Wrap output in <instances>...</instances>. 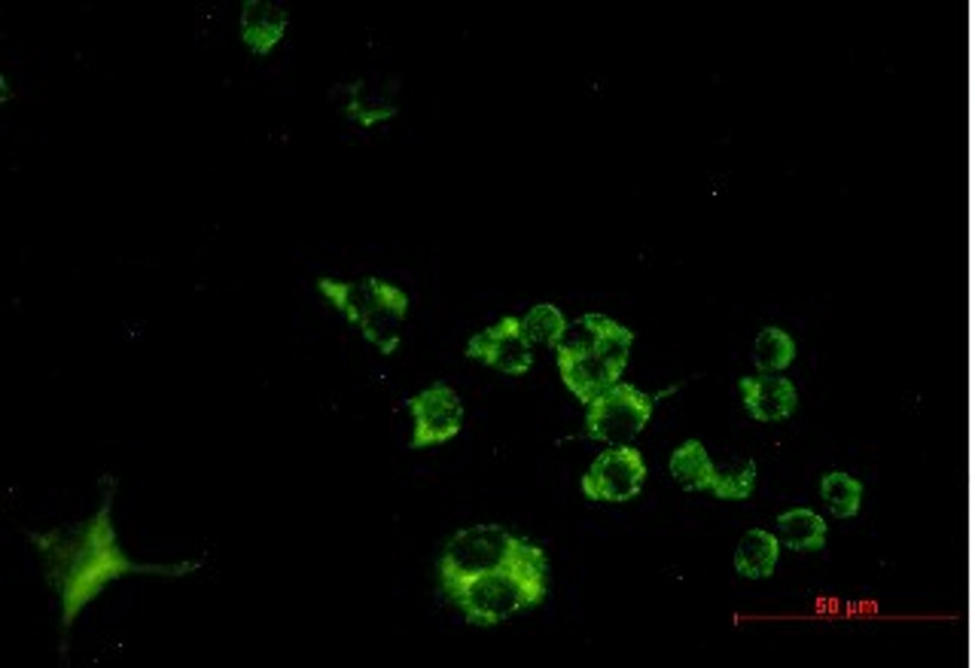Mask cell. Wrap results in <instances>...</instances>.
<instances>
[{
    "label": "cell",
    "mask_w": 975,
    "mask_h": 668,
    "mask_svg": "<svg viewBox=\"0 0 975 668\" xmlns=\"http://www.w3.org/2000/svg\"><path fill=\"white\" fill-rule=\"evenodd\" d=\"M104 495L98 510L83 522L59 525L52 532H24L34 544L43 568V580L52 593L59 595L61 605V662H68V641H71L73 623L80 619L85 607L107 589L113 580L132 577V574H150L165 580H181L186 574L202 568V558L195 562H174V565H146L134 562L122 549L116 528H113V501H116V480L104 476Z\"/></svg>",
    "instance_id": "6da1fadb"
},
{
    "label": "cell",
    "mask_w": 975,
    "mask_h": 668,
    "mask_svg": "<svg viewBox=\"0 0 975 668\" xmlns=\"http://www.w3.org/2000/svg\"><path fill=\"white\" fill-rule=\"evenodd\" d=\"M548 593L546 553L531 541L519 546V553L497 568L445 589V598L458 607L470 626H497L503 619L522 610L543 605Z\"/></svg>",
    "instance_id": "7a4b0ae2"
},
{
    "label": "cell",
    "mask_w": 975,
    "mask_h": 668,
    "mask_svg": "<svg viewBox=\"0 0 975 668\" xmlns=\"http://www.w3.org/2000/svg\"><path fill=\"white\" fill-rule=\"evenodd\" d=\"M576 327L585 336L564 339L561 346H555V358H558V372L567 391L583 407H588L609 384L622 382V372L632 358L634 333L597 311L583 315Z\"/></svg>",
    "instance_id": "3957f363"
},
{
    "label": "cell",
    "mask_w": 975,
    "mask_h": 668,
    "mask_svg": "<svg viewBox=\"0 0 975 668\" xmlns=\"http://www.w3.org/2000/svg\"><path fill=\"white\" fill-rule=\"evenodd\" d=\"M522 544L524 537H515L503 525H473V528L458 532L445 544L442 556H439V586H442V593L451 589V586H458V583L470 580V577H479L485 571L497 568L503 562H510Z\"/></svg>",
    "instance_id": "277c9868"
},
{
    "label": "cell",
    "mask_w": 975,
    "mask_h": 668,
    "mask_svg": "<svg viewBox=\"0 0 975 668\" xmlns=\"http://www.w3.org/2000/svg\"><path fill=\"white\" fill-rule=\"evenodd\" d=\"M658 397H649L644 391H637L634 384L616 382L609 384L607 391L588 403V412H585V433L597 440V443L609 445H628L644 431L649 419H653V409H656Z\"/></svg>",
    "instance_id": "5b68a950"
},
{
    "label": "cell",
    "mask_w": 975,
    "mask_h": 668,
    "mask_svg": "<svg viewBox=\"0 0 975 668\" xmlns=\"http://www.w3.org/2000/svg\"><path fill=\"white\" fill-rule=\"evenodd\" d=\"M646 483V461L634 445H609L583 476V495L595 504H625L640 495Z\"/></svg>",
    "instance_id": "8992f818"
},
{
    "label": "cell",
    "mask_w": 975,
    "mask_h": 668,
    "mask_svg": "<svg viewBox=\"0 0 975 668\" xmlns=\"http://www.w3.org/2000/svg\"><path fill=\"white\" fill-rule=\"evenodd\" d=\"M406 409L414 421V433L409 440L412 449L449 443L463 428V403L451 384H430L421 394L409 397Z\"/></svg>",
    "instance_id": "52a82bcc"
},
{
    "label": "cell",
    "mask_w": 975,
    "mask_h": 668,
    "mask_svg": "<svg viewBox=\"0 0 975 668\" xmlns=\"http://www.w3.org/2000/svg\"><path fill=\"white\" fill-rule=\"evenodd\" d=\"M531 339L524 336L522 318H500L494 327L475 333L466 342V358L475 363H485L491 370L506 372V376H524L534 367V351Z\"/></svg>",
    "instance_id": "ba28073f"
},
{
    "label": "cell",
    "mask_w": 975,
    "mask_h": 668,
    "mask_svg": "<svg viewBox=\"0 0 975 668\" xmlns=\"http://www.w3.org/2000/svg\"><path fill=\"white\" fill-rule=\"evenodd\" d=\"M741 400L743 409L756 421H783L790 419L796 407H799L796 384L790 379H783V376H774V372L741 379Z\"/></svg>",
    "instance_id": "9c48e42d"
},
{
    "label": "cell",
    "mask_w": 975,
    "mask_h": 668,
    "mask_svg": "<svg viewBox=\"0 0 975 668\" xmlns=\"http://www.w3.org/2000/svg\"><path fill=\"white\" fill-rule=\"evenodd\" d=\"M290 25V13L268 0H244L242 3V40L254 55H268L278 47Z\"/></svg>",
    "instance_id": "30bf717a"
},
{
    "label": "cell",
    "mask_w": 975,
    "mask_h": 668,
    "mask_svg": "<svg viewBox=\"0 0 975 668\" xmlns=\"http://www.w3.org/2000/svg\"><path fill=\"white\" fill-rule=\"evenodd\" d=\"M780 541L778 534L753 528L741 537V544L735 549V571L747 577V580H766L778 568Z\"/></svg>",
    "instance_id": "8fae6325"
},
{
    "label": "cell",
    "mask_w": 975,
    "mask_h": 668,
    "mask_svg": "<svg viewBox=\"0 0 975 668\" xmlns=\"http://www.w3.org/2000/svg\"><path fill=\"white\" fill-rule=\"evenodd\" d=\"M778 541L790 553H820L827 546V522L814 510H787L778 516Z\"/></svg>",
    "instance_id": "7c38bea8"
},
{
    "label": "cell",
    "mask_w": 975,
    "mask_h": 668,
    "mask_svg": "<svg viewBox=\"0 0 975 668\" xmlns=\"http://www.w3.org/2000/svg\"><path fill=\"white\" fill-rule=\"evenodd\" d=\"M670 476L686 489V492H714L717 483V467L707 455V449L698 440H686L674 449L670 455Z\"/></svg>",
    "instance_id": "4fadbf2b"
},
{
    "label": "cell",
    "mask_w": 975,
    "mask_h": 668,
    "mask_svg": "<svg viewBox=\"0 0 975 668\" xmlns=\"http://www.w3.org/2000/svg\"><path fill=\"white\" fill-rule=\"evenodd\" d=\"M820 497H823V504H827L832 516L851 520V516L860 513V504H863V483L851 473L832 471L820 480Z\"/></svg>",
    "instance_id": "5bb4252c"
},
{
    "label": "cell",
    "mask_w": 975,
    "mask_h": 668,
    "mask_svg": "<svg viewBox=\"0 0 975 668\" xmlns=\"http://www.w3.org/2000/svg\"><path fill=\"white\" fill-rule=\"evenodd\" d=\"M522 330L531 342H540V346L555 348L564 342L567 336V318L561 315L558 306L552 302H543V306H534L522 318Z\"/></svg>",
    "instance_id": "9a60e30c"
},
{
    "label": "cell",
    "mask_w": 975,
    "mask_h": 668,
    "mask_svg": "<svg viewBox=\"0 0 975 668\" xmlns=\"http://www.w3.org/2000/svg\"><path fill=\"white\" fill-rule=\"evenodd\" d=\"M753 360L762 372L787 370L792 360H796V342H792V336L778 330V327H766L762 333L756 336Z\"/></svg>",
    "instance_id": "2e32d148"
},
{
    "label": "cell",
    "mask_w": 975,
    "mask_h": 668,
    "mask_svg": "<svg viewBox=\"0 0 975 668\" xmlns=\"http://www.w3.org/2000/svg\"><path fill=\"white\" fill-rule=\"evenodd\" d=\"M756 489V461H741V464H731L726 471H717V483H714V492L719 501H747L753 495Z\"/></svg>",
    "instance_id": "e0dca14e"
},
{
    "label": "cell",
    "mask_w": 975,
    "mask_h": 668,
    "mask_svg": "<svg viewBox=\"0 0 975 668\" xmlns=\"http://www.w3.org/2000/svg\"><path fill=\"white\" fill-rule=\"evenodd\" d=\"M345 113L351 116L353 123L372 129V125L393 120V116H397V107H393V104H376V101H366L363 92H360V86L353 83L351 99H348V107H345Z\"/></svg>",
    "instance_id": "ac0fdd59"
}]
</instances>
